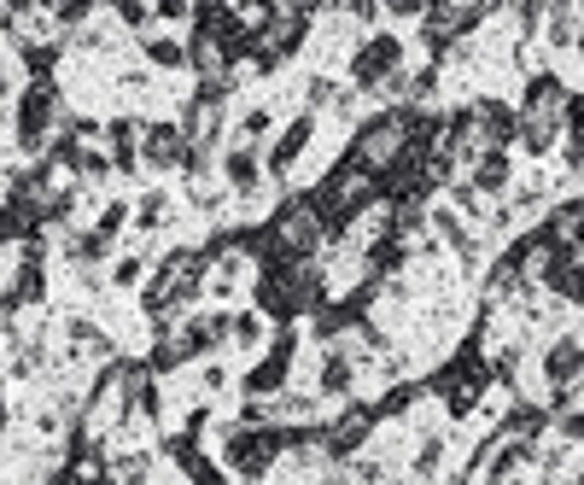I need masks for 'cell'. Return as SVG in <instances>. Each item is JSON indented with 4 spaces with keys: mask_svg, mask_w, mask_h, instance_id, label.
Wrapping results in <instances>:
<instances>
[{
    "mask_svg": "<svg viewBox=\"0 0 584 485\" xmlns=\"http://www.w3.org/2000/svg\"><path fill=\"white\" fill-rule=\"evenodd\" d=\"M59 117H65V106H59L54 82H24L19 99H12V141H19V153L30 164L47 158V146L59 135Z\"/></svg>",
    "mask_w": 584,
    "mask_h": 485,
    "instance_id": "1",
    "label": "cell"
},
{
    "mask_svg": "<svg viewBox=\"0 0 584 485\" xmlns=\"http://www.w3.org/2000/svg\"><path fill=\"white\" fill-rule=\"evenodd\" d=\"M287 445H292L287 427H246V422H240V427H222V462H229L240 480H252V485L269 474V462L281 457Z\"/></svg>",
    "mask_w": 584,
    "mask_h": 485,
    "instance_id": "2",
    "label": "cell"
},
{
    "mask_svg": "<svg viewBox=\"0 0 584 485\" xmlns=\"http://www.w3.org/2000/svg\"><path fill=\"white\" fill-rule=\"evenodd\" d=\"M187 158H194V141H187V129L176 123V117L147 123V135H141V164H147V170L176 176V170H187Z\"/></svg>",
    "mask_w": 584,
    "mask_h": 485,
    "instance_id": "3",
    "label": "cell"
},
{
    "mask_svg": "<svg viewBox=\"0 0 584 485\" xmlns=\"http://www.w3.org/2000/svg\"><path fill=\"white\" fill-rule=\"evenodd\" d=\"M398 64H404V42L398 36H369L357 47L351 59V76L363 82V88H381V82H398Z\"/></svg>",
    "mask_w": 584,
    "mask_h": 485,
    "instance_id": "4",
    "label": "cell"
},
{
    "mask_svg": "<svg viewBox=\"0 0 584 485\" xmlns=\"http://www.w3.org/2000/svg\"><path fill=\"white\" fill-rule=\"evenodd\" d=\"M292 351H299V345H292V333H275L269 357H264V363H257V369L246 375V398H264V404H269V398H281V387H287V369H292Z\"/></svg>",
    "mask_w": 584,
    "mask_h": 485,
    "instance_id": "5",
    "label": "cell"
},
{
    "mask_svg": "<svg viewBox=\"0 0 584 485\" xmlns=\"http://www.w3.org/2000/svg\"><path fill=\"white\" fill-rule=\"evenodd\" d=\"M141 135H147V123H135V117H112L106 123V158L117 176L141 170Z\"/></svg>",
    "mask_w": 584,
    "mask_h": 485,
    "instance_id": "6",
    "label": "cell"
},
{
    "mask_svg": "<svg viewBox=\"0 0 584 485\" xmlns=\"http://www.w3.org/2000/svg\"><path fill=\"white\" fill-rule=\"evenodd\" d=\"M222 181H229L240 199H257V188H264V153L246 141L229 146V153H222Z\"/></svg>",
    "mask_w": 584,
    "mask_h": 485,
    "instance_id": "7",
    "label": "cell"
},
{
    "mask_svg": "<svg viewBox=\"0 0 584 485\" xmlns=\"http://www.w3.org/2000/svg\"><path fill=\"white\" fill-rule=\"evenodd\" d=\"M65 340H71V357H94V363H117V345H112V333L89 322V316H71L65 322Z\"/></svg>",
    "mask_w": 584,
    "mask_h": 485,
    "instance_id": "8",
    "label": "cell"
},
{
    "mask_svg": "<svg viewBox=\"0 0 584 485\" xmlns=\"http://www.w3.org/2000/svg\"><path fill=\"white\" fill-rule=\"evenodd\" d=\"M112 246L117 240H106L100 228H77V234H65V263H71L77 275H89V270H100V263L112 258Z\"/></svg>",
    "mask_w": 584,
    "mask_h": 485,
    "instance_id": "9",
    "label": "cell"
},
{
    "mask_svg": "<svg viewBox=\"0 0 584 485\" xmlns=\"http://www.w3.org/2000/svg\"><path fill=\"white\" fill-rule=\"evenodd\" d=\"M311 135H316V123H311V117H292V123L281 129V141L269 146V176H287L292 164H299V153L311 146Z\"/></svg>",
    "mask_w": 584,
    "mask_h": 485,
    "instance_id": "10",
    "label": "cell"
},
{
    "mask_svg": "<svg viewBox=\"0 0 584 485\" xmlns=\"http://www.w3.org/2000/svg\"><path fill=\"white\" fill-rule=\"evenodd\" d=\"M369 427H374V410H346V415H339V427L322 433V445H328V457H351V450L369 439Z\"/></svg>",
    "mask_w": 584,
    "mask_h": 485,
    "instance_id": "11",
    "label": "cell"
},
{
    "mask_svg": "<svg viewBox=\"0 0 584 485\" xmlns=\"http://www.w3.org/2000/svg\"><path fill=\"white\" fill-rule=\"evenodd\" d=\"M584 369V340H556L544 351V375H549V387H567Z\"/></svg>",
    "mask_w": 584,
    "mask_h": 485,
    "instance_id": "12",
    "label": "cell"
},
{
    "mask_svg": "<svg viewBox=\"0 0 584 485\" xmlns=\"http://www.w3.org/2000/svg\"><path fill=\"white\" fill-rule=\"evenodd\" d=\"M351 380H357V363H351V351H328V363H322V375H316V392H328V398H346V392H351Z\"/></svg>",
    "mask_w": 584,
    "mask_h": 485,
    "instance_id": "13",
    "label": "cell"
},
{
    "mask_svg": "<svg viewBox=\"0 0 584 485\" xmlns=\"http://www.w3.org/2000/svg\"><path fill=\"white\" fill-rule=\"evenodd\" d=\"M141 54H147L152 71H182V64H187V42H176V36H141Z\"/></svg>",
    "mask_w": 584,
    "mask_h": 485,
    "instance_id": "14",
    "label": "cell"
},
{
    "mask_svg": "<svg viewBox=\"0 0 584 485\" xmlns=\"http://www.w3.org/2000/svg\"><path fill=\"white\" fill-rule=\"evenodd\" d=\"M170 223V193L164 188H147L141 199H135V228L141 234H159Z\"/></svg>",
    "mask_w": 584,
    "mask_h": 485,
    "instance_id": "15",
    "label": "cell"
},
{
    "mask_svg": "<svg viewBox=\"0 0 584 485\" xmlns=\"http://www.w3.org/2000/svg\"><path fill=\"white\" fill-rule=\"evenodd\" d=\"M77 199H82V188H47L42 193V228H65V223H71Z\"/></svg>",
    "mask_w": 584,
    "mask_h": 485,
    "instance_id": "16",
    "label": "cell"
},
{
    "mask_svg": "<svg viewBox=\"0 0 584 485\" xmlns=\"http://www.w3.org/2000/svg\"><path fill=\"white\" fill-rule=\"evenodd\" d=\"M474 188H479V193H503V188H509V153H503V146L474 164Z\"/></svg>",
    "mask_w": 584,
    "mask_h": 485,
    "instance_id": "17",
    "label": "cell"
},
{
    "mask_svg": "<svg viewBox=\"0 0 584 485\" xmlns=\"http://www.w3.org/2000/svg\"><path fill=\"white\" fill-rule=\"evenodd\" d=\"M117 485H152V450H124V457L112 462Z\"/></svg>",
    "mask_w": 584,
    "mask_h": 485,
    "instance_id": "18",
    "label": "cell"
},
{
    "mask_svg": "<svg viewBox=\"0 0 584 485\" xmlns=\"http://www.w3.org/2000/svg\"><path fill=\"white\" fill-rule=\"evenodd\" d=\"M129 223H135V205H129V199H112V205L94 216V228L106 234V240H117V234H124Z\"/></svg>",
    "mask_w": 584,
    "mask_h": 485,
    "instance_id": "19",
    "label": "cell"
},
{
    "mask_svg": "<svg viewBox=\"0 0 584 485\" xmlns=\"http://www.w3.org/2000/svg\"><path fill=\"white\" fill-rule=\"evenodd\" d=\"M141 281H147V258H141V252H129V258H117V263H112V287H117V293L141 287Z\"/></svg>",
    "mask_w": 584,
    "mask_h": 485,
    "instance_id": "20",
    "label": "cell"
},
{
    "mask_svg": "<svg viewBox=\"0 0 584 485\" xmlns=\"http://www.w3.org/2000/svg\"><path fill=\"white\" fill-rule=\"evenodd\" d=\"M439 462H444V439L433 433V439L416 450V468H409V474H416V480H433V474H439Z\"/></svg>",
    "mask_w": 584,
    "mask_h": 485,
    "instance_id": "21",
    "label": "cell"
},
{
    "mask_svg": "<svg viewBox=\"0 0 584 485\" xmlns=\"http://www.w3.org/2000/svg\"><path fill=\"white\" fill-rule=\"evenodd\" d=\"M229 340L234 345H264V316H257V310H246V316H234V333H229Z\"/></svg>",
    "mask_w": 584,
    "mask_h": 485,
    "instance_id": "22",
    "label": "cell"
},
{
    "mask_svg": "<svg viewBox=\"0 0 584 485\" xmlns=\"http://www.w3.org/2000/svg\"><path fill=\"white\" fill-rule=\"evenodd\" d=\"M117 24H124V29H147V24H152V12H147V7H135V0H124V7H117Z\"/></svg>",
    "mask_w": 584,
    "mask_h": 485,
    "instance_id": "23",
    "label": "cell"
},
{
    "mask_svg": "<svg viewBox=\"0 0 584 485\" xmlns=\"http://www.w3.org/2000/svg\"><path fill=\"white\" fill-rule=\"evenodd\" d=\"M561 439L573 445V439H584V415L573 410V415H561Z\"/></svg>",
    "mask_w": 584,
    "mask_h": 485,
    "instance_id": "24",
    "label": "cell"
},
{
    "mask_svg": "<svg viewBox=\"0 0 584 485\" xmlns=\"http://www.w3.org/2000/svg\"><path fill=\"white\" fill-rule=\"evenodd\" d=\"M7 94L19 99V76H12V64H0V99H7Z\"/></svg>",
    "mask_w": 584,
    "mask_h": 485,
    "instance_id": "25",
    "label": "cell"
},
{
    "mask_svg": "<svg viewBox=\"0 0 584 485\" xmlns=\"http://www.w3.org/2000/svg\"><path fill=\"white\" fill-rule=\"evenodd\" d=\"M7 422H12V410H7V398H0V439H7Z\"/></svg>",
    "mask_w": 584,
    "mask_h": 485,
    "instance_id": "26",
    "label": "cell"
},
{
    "mask_svg": "<svg viewBox=\"0 0 584 485\" xmlns=\"http://www.w3.org/2000/svg\"><path fill=\"white\" fill-rule=\"evenodd\" d=\"M0 380H7V363H0Z\"/></svg>",
    "mask_w": 584,
    "mask_h": 485,
    "instance_id": "27",
    "label": "cell"
}]
</instances>
